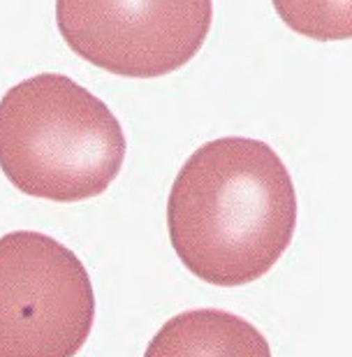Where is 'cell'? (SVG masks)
I'll return each mask as SVG.
<instances>
[{
  "instance_id": "cell-1",
  "label": "cell",
  "mask_w": 352,
  "mask_h": 357,
  "mask_svg": "<svg viewBox=\"0 0 352 357\" xmlns=\"http://www.w3.org/2000/svg\"><path fill=\"white\" fill-rule=\"evenodd\" d=\"M297 209L292 176L267 142L211 139L171 183L169 241L192 276L236 288L274 269L294 237Z\"/></svg>"
},
{
  "instance_id": "cell-2",
  "label": "cell",
  "mask_w": 352,
  "mask_h": 357,
  "mask_svg": "<svg viewBox=\"0 0 352 357\" xmlns=\"http://www.w3.org/2000/svg\"><path fill=\"white\" fill-rule=\"evenodd\" d=\"M125 151L118 119L68 75H35L0 98V169L31 197L82 202L102 195Z\"/></svg>"
},
{
  "instance_id": "cell-3",
  "label": "cell",
  "mask_w": 352,
  "mask_h": 357,
  "mask_svg": "<svg viewBox=\"0 0 352 357\" xmlns=\"http://www.w3.org/2000/svg\"><path fill=\"white\" fill-rule=\"evenodd\" d=\"M95 320L84 262L49 234L0 237V357H72Z\"/></svg>"
},
{
  "instance_id": "cell-4",
  "label": "cell",
  "mask_w": 352,
  "mask_h": 357,
  "mask_svg": "<svg viewBox=\"0 0 352 357\" xmlns=\"http://www.w3.org/2000/svg\"><path fill=\"white\" fill-rule=\"evenodd\" d=\"M213 0H56V26L79 59L130 79L181 70L204 47Z\"/></svg>"
},
{
  "instance_id": "cell-5",
  "label": "cell",
  "mask_w": 352,
  "mask_h": 357,
  "mask_svg": "<svg viewBox=\"0 0 352 357\" xmlns=\"http://www.w3.org/2000/svg\"><path fill=\"white\" fill-rule=\"evenodd\" d=\"M158 355H250L267 357L271 348L260 330L234 313L218 309L185 311L171 318L146 348Z\"/></svg>"
},
{
  "instance_id": "cell-6",
  "label": "cell",
  "mask_w": 352,
  "mask_h": 357,
  "mask_svg": "<svg viewBox=\"0 0 352 357\" xmlns=\"http://www.w3.org/2000/svg\"><path fill=\"white\" fill-rule=\"evenodd\" d=\"M287 28L315 42L352 40V0H271Z\"/></svg>"
}]
</instances>
